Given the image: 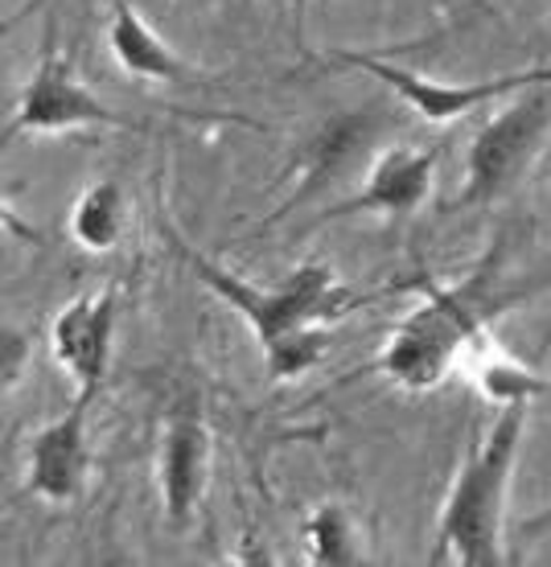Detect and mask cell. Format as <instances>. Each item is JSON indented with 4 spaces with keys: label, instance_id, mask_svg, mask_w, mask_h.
I'll use <instances>...</instances> for the list:
<instances>
[{
    "label": "cell",
    "instance_id": "cell-1",
    "mask_svg": "<svg viewBox=\"0 0 551 567\" xmlns=\"http://www.w3.org/2000/svg\"><path fill=\"white\" fill-rule=\"evenodd\" d=\"M411 288L425 292V305L391 329L382 354L370 362L363 374H382L387 383L404 391H437L452 370L466 362V354L478 346L490 326L519 300L535 297L548 288V280H527L507 271V235L490 243V251L473 264L457 284L428 280L425 271L411 280Z\"/></svg>",
    "mask_w": 551,
    "mask_h": 567
},
{
    "label": "cell",
    "instance_id": "cell-6",
    "mask_svg": "<svg viewBox=\"0 0 551 567\" xmlns=\"http://www.w3.org/2000/svg\"><path fill=\"white\" fill-rule=\"evenodd\" d=\"M71 128H132V124L120 112H112L79 79L71 58L58 50V25L50 21L38 71L29 74V83L17 95L13 115L4 124V141H13L21 132H45L50 136V132H71Z\"/></svg>",
    "mask_w": 551,
    "mask_h": 567
},
{
    "label": "cell",
    "instance_id": "cell-12",
    "mask_svg": "<svg viewBox=\"0 0 551 567\" xmlns=\"http://www.w3.org/2000/svg\"><path fill=\"white\" fill-rule=\"evenodd\" d=\"M108 50L132 79H153V83H202V74L185 62L165 38L141 17L132 0H112V21H108Z\"/></svg>",
    "mask_w": 551,
    "mask_h": 567
},
{
    "label": "cell",
    "instance_id": "cell-10",
    "mask_svg": "<svg viewBox=\"0 0 551 567\" xmlns=\"http://www.w3.org/2000/svg\"><path fill=\"white\" fill-rule=\"evenodd\" d=\"M115 321H120V280L100 292L74 297L50 326L58 367L74 379V386H103L112 367Z\"/></svg>",
    "mask_w": 551,
    "mask_h": 567
},
{
    "label": "cell",
    "instance_id": "cell-7",
    "mask_svg": "<svg viewBox=\"0 0 551 567\" xmlns=\"http://www.w3.org/2000/svg\"><path fill=\"white\" fill-rule=\"evenodd\" d=\"M211 424L198 395H177L161 424V453H156V482H161V506L173 530H185L202 506L206 482H211Z\"/></svg>",
    "mask_w": 551,
    "mask_h": 567
},
{
    "label": "cell",
    "instance_id": "cell-8",
    "mask_svg": "<svg viewBox=\"0 0 551 567\" xmlns=\"http://www.w3.org/2000/svg\"><path fill=\"white\" fill-rule=\"evenodd\" d=\"M100 386H74L67 412L38 427L25 449V494L67 506L86 489L91 473V408Z\"/></svg>",
    "mask_w": 551,
    "mask_h": 567
},
{
    "label": "cell",
    "instance_id": "cell-9",
    "mask_svg": "<svg viewBox=\"0 0 551 567\" xmlns=\"http://www.w3.org/2000/svg\"><path fill=\"white\" fill-rule=\"evenodd\" d=\"M437 148H411V144L382 148L363 173V185L313 214V227H329V223L358 218V214H391V218L416 214L437 185Z\"/></svg>",
    "mask_w": 551,
    "mask_h": 567
},
{
    "label": "cell",
    "instance_id": "cell-3",
    "mask_svg": "<svg viewBox=\"0 0 551 567\" xmlns=\"http://www.w3.org/2000/svg\"><path fill=\"white\" fill-rule=\"evenodd\" d=\"M527 412L531 403L498 408L494 424L466 449V461L457 468L445 511H440L437 547L428 555V564H445V559L461 567L510 564L502 523H507V489L519 465Z\"/></svg>",
    "mask_w": 551,
    "mask_h": 567
},
{
    "label": "cell",
    "instance_id": "cell-13",
    "mask_svg": "<svg viewBox=\"0 0 551 567\" xmlns=\"http://www.w3.org/2000/svg\"><path fill=\"white\" fill-rule=\"evenodd\" d=\"M461 367H466L469 383L478 386L490 403H498V408H507V403H535V399L551 395V374H539V370L523 367L519 358H510L507 350H498L490 333L469 350Z\"/></svg>",
    "mask_w": 551,
    "mask_h": 567
},
{
    "label": "cell",
    "instance_id": "cell-4",
    "mask_svg": "<svg viewBox=\"0 0 551 567\" xmlns=\"http://www.w3.org/2000/svg\"><path fill=\"white\" fill-rule=\"evenodd\" d=\"M551 132V83L523 86L514 100L494 112L478 128L473 144L466 153V177L457 198L445 206V214H469V210H490L498 202H507L539 153L548 148Z\"/></svg>",
    "mask_w": 551,
    "mask_h": 567
},
{
    "label": "cell",
    "instance_id": "cell-2",
    "mask_svg": "<svg viewBox=\"0 0 551 567\" xmlns=\"http://www.w3.org/2000/svg\"><path fill=\"white\" fill-rule=\"evenodd\" d=\"M165 239H170L173 256L194 271V280L206 284L214 297L231 305L252 326L272 383H288V379L309 374L334 346L329 326L350 317L367 300L354 288H346L338 280V271L322 259H305L300 268L288 271L284 284L259 288V284L223 268L218 259L202 256L198 247H190L177 230H165Z\"/></svg>",
    "mask_w": 551,
    "mask_h": 567
},
{
    "label": "cell",
    "instance_id": "cell-5",
    "mask_svg": "<svg viewBox=\"0 0 551 567\" xmlns=\"http://www.w3.org/2000/svg\"><path fill=\"white\" fill-rule=\"evenodd\" d=\"M322 66H341V71H363L370 79H379L382 86L396 91V100L416 112L428 124H452L469 112H481L490 103L519 95L523 86L551 83V66H531V71L514 74H494V79H478V83H440L428 74H416L408 66L391 62L387 54H370V50H329L322 58Z\"/></svg>",
    "mask_w": 551,
    "mask_h": 567
},
{
    "label": "cell",
    "instance_id": "cell-15",
    "mask_svg": "<svg viewBox=\"0 0 551 567\" xmlns=\"http://www.w3.org/2000/svg\"><path fill=\"white\" fill-rule=\"evenodd\" d=\"M300 539L309 543V564L317 567H350L367 559L358 523L341 502H322L300 526Z\"/></svg>",
    "mask_w": 551,
    "mask_h": 567
},
{
    "label": "cell",
    "instance_id": "cell-17",
    "mask_svg": "<svg viewBox=\"0 0 551 567\" xmlns=\"http://www.w3.org/2000/svg\"><path fill=\"white\" fill-rule=\"evenodd\" d=\"M543 530H551V506H548V511H539L535 518H527V523H523V535H527V539H535V535H543Z\"/></svg>",
    "mask_w": 551,
    "mask_h": 567
},
{
    "label": "cell",
    "instance_id": "cell-11",
    "mask_svg": "<svg viewBox=\"0 0 551 567\" xmlns=\"http://www.w3.org/2000/svg\"><path fill=\"white\" fill-rule=\"evenodd\" d=\"M379 115L375 112H338L329 115L326 124L317 128V136H313L309 144H305V153H300V177L305 182L297 185V194L288 202H280V210L272 214L264 227H272V223H280L284 214H293L300 206V202H309L317 189H326L329 182H338L341 173L350 169L358 156L367 153V144L379 136Z\"/></svg>",
    "mask_w": 551,
    "mask_h": 567
},
{
    "label": "cell",
    "instance_id": "cell-16",
    "mask_svg": "<svg viewBox=\"0 0 551 567\" xmlns=\"http://www.w3.org/2000/svg\"><path fill=\"white\" fill-rule=\"evenodd\" d=\"M29 358V338L25 333H13V329H4V386L17 383V374L25 367Z\"/></svg>",
    "mask_w": 551,
    "mask_h": 567
},
{
    "label": "cell",
    "instance_id": "cell-14",
    "mask_svg": "<svg viewBox=\"0 0 551 567\" xmlns=\"http://www.w3.org/2000/svg\"><path fill=\"white\" fill-rule=\"evenodd\" d=\"M127 230V194L115 177L86 185L71 210V235L86 251H112Z\"/></svg>",
    "mask_w": 551,
    "mask_h": 567
}]
</instances>
